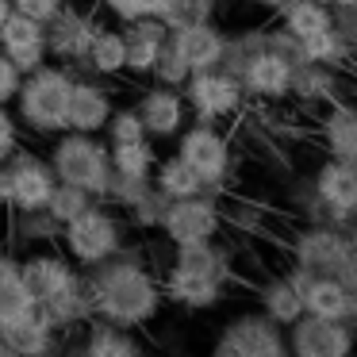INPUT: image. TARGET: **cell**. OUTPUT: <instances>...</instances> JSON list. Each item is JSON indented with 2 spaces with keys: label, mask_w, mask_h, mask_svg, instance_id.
<instances>
[{
  "label": "cell",
  "mask_w": 357,
  "mask_h": 357,
  "mask_svg": "<svg viewBox=\"0 0 357 357\" xmlns=\"http://www.w3.org/2000/svg\"><path fill=\"white\" fill-rule=\"evenodd\" d=\"M62 223L50 215L47 208L39 211H8V242L24 250H39V246H58Z\"/></svg>",
  "instance_id": "f546056e"
},
{
  "label": "cell",
  "mask_w": 357,
  "mask_h": 357,
  "mask_svg": "<svg viewBox=\"0 0 357 357\" xmlns=\"http://www.w3.org/2000/svg\"><path fill=\"white\" fill-rule=\"evenodd\" d=\"M93 204L96 200L85 192V188H73V185H62V181H58L54 192H50V200H47V211L58 219V223H70L73 215H81V211L93 208Z\"/></svg>",
  "instance_id": "f35d334b"
},
{
  "label": "cell",
  "mask_w": 357,
  "mask_h": 357,
  "mask_svg": "<svg viewBox=\"0 0 357 357\" xmlns=\"http://www.w3.org/2000/svg\"><path fill=\"white\" fill-rule=\"evenodd\" d=\"M108 154H112V173H119V177H150L158 162L154 139L119 142V146H108Z\"/></svg>",
  "instance_id": "836d02e7"
},
{
  "label": "cell",
  "mask_w": 357,
  "mask_h": 357,
  "mask_svg": "<svg viewBox=\"0 0 357 357\" xmlns=\"http://www.w3.org/2000/svg\"><path fill=\"white\" fill-rule=\"evenodd\" d=\"M47 162L54 169V177L62 185L73 188H85L93 200H108V188H112V154H108V142L100 135H77V131H62L50 139L47 150Z\"/></svg>",
  "instance_id": "277c9868"
},
{
  "label": "cell",
  "mask_w": 357,
  "mask_h": 357,
  "mask_svg": "<svg viewBox=\"0 0 357 357\" xmlns=\"http://www.w3.org/2000/svg\"><path fill=\"white\" fill-rule=\"evenodd\" d=\"M139 139H146V127H142L139 112H135L131 104H123V108L116 104L108 127H104V142H108V146H119V142H139Z\"/></svg>",
  "instance_id": "60d3db41"
},
{
  "label": "cell",
  "mask_w": 357,
  "mask_h": 357,
  "mask_svg": "<svg viewBox=\"0 0 357 357\" xmlns=\"http://www.w3.org/2000/svg\"><path fill=\"white\" fill-rule=\"evenodd\" d=\"M0 357H20V354H12V349L4 346V342H0Z\"/></svg>",
  "instance_id": "f5cc1de1"
},
{
  "label": "cell",
  "mask_w": 357,
  "mask_h": 357,
  "mask_svg": "<svg viewBox=\"0 0 357 357\" xmlns=\"http://www.w3.org/2000/svg\"><path fill=\"white\" fill-rule=\"evenodd\" d=\"M8 16H12V0H0V24H4Z\"/></svg>",
  "instance_id": "f907efd6"
},
{
  "label": "cell",
  "mask_w": 357,
  "mask_h": 357,
  "mask_svg": "<svg viewBox=\"0 0 357 357\" xmlns=\"http://www.w3.org/2000/svg\"><path fill=\"white\" fill-rule=\"evenodd\" d=\"M150 181H154V188L165 196V200H185V196H200V192H208V188H204V181L192 173V165L181 162L177 154H158Z\"/></svg>",
  "instance_id": "4dcf8cb0"
},
{
  "label": "cell",
  "mask_w": 357,
  "mask_h": 357,
  "mask_svg": "<svg viewBox=\"0 0 357 357\" xmlns=\"http://www.w3.org/2000/svg\"><path fill=\"white\" fill-rule=\"evenodd\" d=\"M257 50H265V27H242V31H227L223 70L238 77V70L257 54Z\"/></svg>",
  "instance_id": "8d00e7d4"
},
{
  "label": "cell",
  "mask_w": 357,
  "mask_h": 357,
  "mask_svg": "<svg viewBox=\"0 0 357 357\" xmlns=\"http://www.w3.org/2000/svg\"><path fill=\"white\" fill-rule=\"evenodd\" d=\"M62 8H66V0H12V12L35 20V24H43V27H47Z\"/></svg>",
  "instance_id": "f6af8a7d"
},
{
  "label": "cell",
  "mask_w": 357,
  "mask_h": 357,
  "mask_svg": "<svg viewBox=\"0 0 357 357\" xmlns=\"http://www.w3.org/2000/svg\"><path fill=\"white\" fill-rule=\"evenodd\" d=\"M123 31V47H127V77H150L158 62V50L169 39V27L158 16L146 20H131V24H119Z\"/></svg>",
  "instance_id": "484cf974"
},
{
  "label": "cell",
  "mask_w": 357,
  "mask_h": 357,
  "mask_svg": "<svg viewBox=\"0 0 357 357\" xmlns=\"http://www.w3.org/2000/svg\"><path fill=\"white\" fill-rule=\"evenodd\" d=\"M0 54L8 58L20 73L39 70L43 62H50L47 54V27L35 24V20L12 12L4 24H0Z\"/></svg>",
  "instance_id": "ffe728a7"
},
{
  "label": "cell",
  "mask_w": 357,
  "mask_h": 357,
  "mask_svg": "<svg viewBox=\"0 0 357 357\" xmlns=\"http://www.w3.org/2000/svg\"><path fill=\"white\" fill-rule=\"evenodd\" d=\"M96 24H100L96 8H85V4L66 0V8L47 24V54H50V62H58V66H66V70L77 73L81 62H85L89 43H93Z\"/></svg>",
  "instance_id": "30bf717a"
},
{
  "label": "cell",
  "mask_w": 357,
  "mask_h": 357,
  "mask_svg": "<svg viewBox=\"0 0 357 357\" xmlns=\"http://www.w3.org/2000/svg\"><path fill=\"white\" fill-rule=\"evenodd\" d=\"M219 338L231 342L242 357H292L288 354L284 326L265 319L261 311H242L219 331Z\"/></svg>",
  "instance_id": "e0dca14e"
},
{
  "label": "cell",
  "mask_w": 357,
  "mask_h": 357,
  "mask_svg": "<svg viewBox=\"0 0 357 357\" xmlns=\"http://www.w3.org/2000/svg\"><path fill=\"white\" fill-rule=\"evenodd\" d=\"M77 73H89V77H100V81L127 77L123 31L100 20V24H96V31H93V43H89V50H85V62H81Z\"/></svg>",
  "instance_id": "4316f807"
},
{
  "label": "cell",
  "mask_w": 357,
  "mask_h": 357,
  "mask_svg": "<svg viewBox=\"0 0 357 357\" xmlns=\"http://www.w3.org/2000/svg\"><path fill=\"white\" fill-rule=\"evenodd\" d=\"M135 112H139L142 127H146V139L154 142H173L181 131H185V123L192 116H188V104L185 96H181V89H169V85H146L139 96H135L131 104Z\"/></svg>",
  "instance_id": "5bb4252c"
},
{
  "label": "cell",
  "mask_w": 357,
  "mask_h": 357,
  "mask_svg": "<svg viewBox=\"0 0 357 357\" xmlns=\"http://www.w3.org/2000/svg\"><path fill=\"white\" fill-rule=\"evenodd\" d=\"M331 27L342 35V43L349 47V54L357 58V0L354 4H338V8H331Z\"/></svg>",
  "instance_id": "ee69618b"
},
{
  "label": "cell",
  "mask_w": 357,
  "mask_h": 357,
  "mask_svg": "<svg viewBox=\"0 0 357 357\" xmlns=\"http://www.w3.org/2000/svg\"><path fill=\"white\" fill-rule=\"evenodd\" d=\"M315 139H319V146H323L326 158L354 162L357 158V100H338V104H331V108H323Z\"/></svg>",
  "instance_id": "d4e9b609"
},
{
  "label": "cell",
  "mask_w": 357,
  "mask_h": 357,
  "mask_svg": "<svg viewBox=\"0 0 357 357\" xmlns=\"http://www.w3.org/2000/svg\"><path fill=\"white\" fill-rule=\"evenodd\" d=\"M20 81H24V73H20L16 66L8 62V58L0 54V104H12V100H16Z\"/></svg>",
  "instance_id": "bcb514c9"
},
{
  "label": "cell",
  "mask_w": 357,
  "mask_h": 357,
  "mask_svg": "<svg viewBox=\"0 0 357 357\" xmlns=\"http://www.w3.org/2000/svg\"><path fill=\"white\" fill-rule=\"evenodd\" d=\"M181 96H185L188 116L196 123H215V127L238 119L250 104L246 93H242V81L234 73H227L223 66L188 73V81L181 85Z\"/></svg>",
  "instance_id": "8992f818"
},
{
  "label": "cell",
  "mask_w": 357,
  "mask_h": 357,
  "mask_svg": "<svg viewBox=\"0 0 357 357\" xmlns=\"http://www.w3.org/2000/svg\"><path fill=\"white\" fill-rule=\"evenodd\" d=\"M70 93H73V70H66L58 62H43L39 70L24 73L20 93L12 100L20 131L27 139H43V142L62 135L66 116H70Z\"/></svg>",
  "instance_id": "7a4b0ae2"
},
{
  "label": "cell",
  "mask_w": 357,
  "mask_h": 357,
  "mask_svg": "<svg viewBox=\"0 0 357 357\" xmlns=\"http://www.w3.org/2000/svg\"><path fill=\"white\" fill-rule=\"evenodd\" d=\"M62 357H146V346L135 338V331H123V326L93 319V323L81 331L77 346L66 342Z\"/></svg>",
  "instance_id": "603a6c76"
},
{
  "label": "cell",
  "mask_w": 357,
  "mask_h": 357,
  "mask_svg": "<svg viewBox=\"0 0 357 357\" xmlns=\"http://www.w3.org/2000/svg\"><path fill=\"white\" fill-rule=\"evenodd\" d=\"M20 146H24V131L16 123V112H12V104H0V165L8 162Z\"/></svg>",
  "instance_id": "7bdbcfd3"
},
{
  "label": "cell",
  "mask_w": 357,
  "mask_h": 357,
  "mask_svg": "<svg viewBox=\"0 0 357 357\" xmlns=\"http://www.w3.org/2000/svg\"><path fill=\"white\" fill-rule=\"evenodd\" d=\"M208 357H242V354L231 346V342H223V338H219L215 346H211V354H208Z\"/></svg>",
  "instance_id": "c3c4849f"
},
{
  "label": "cell",
  "mask_w": 357,
  "mask_h": 357,
  "mask_svg": "<svg viewBox=\"0 0 357 357\" xmlns=\"http://www.w3.org/2000/svg\"><path fill=\"white\" fill-rule=\"evenodd\" d=\"M303 58H307V62H319V66H331V70H342V73L357 66V58L349 54V47L342 43V35L334 31V27L303 39Z\"/></svg>",
  "instance_id": "e575fe53"
},
{
  "label": "cell",
  "mask_w": 357,
  "mask_h": 357,
  "mask_svg": "<svg viewBox=\"0 0 357 357\" xmlns=\"http://www.w3.org/2000/svg\"><path fill=\"white\" fill-rule=\"evenodd\" d=\"M127 219L119 215L112 204L96 200L93 208H85L81 215H73L70 223H62V234H58V250L77 265L81 273L93 269V265L108 261V257L123 254L127 250Z\"/></svg>",
  "instance_id": "3957f363"
},
{
  "label": "cell",
  "mask_w": 357,
  "mask_h": 357,
  "mask_svg": "<svg viewBox=\"0 0 357 357\" xmlns=\"http://www.w3.org/2000/svg\"><path fill=\"white\" fill-rule=\"evenodd\" d=\"M346 234H349V246H354V265H357V219L346 227Z\"/></svg>",
  "instance_id": "681fc988"
},
{
  "label": "cell",
  "mask_w": 357,
  "mask_h": 357,
  "mask_svg": "<svg viewBox=\"0 0 357 357\" xmlns=\"http://www.w3.org/2000/svg\"><path fill=\"white\" fill-rule=\"evenodd\" d=\"M0 342L20 357H62V349H66L70 338H66L39 307H31L20 319H12V323L0 326Z\"/></svg>",
  "instance_id": "ac0fdd59"
},
{
  "label": "cell",
  "mask_w": 357,
  "mask_h": 357,
  "mask_svg": "<svg viewBox=\"0 0 357 357\" xmlns=\"http://www.w3.org/2000/svg\"><path fill=\"white\" fill-rule=\"evenodd\" d=\"M188 66H185V58H181V50L173 47V39H165L162 43V50H158V62H154V70H150V81H158V85H169V89H181L188 81Z\"/></svg>",
  "instance_id": "ab89813d"
},
{
  "label": "cell",
  "mask_w": 357,
  "mask_h": 357,
  "mask_svg": "<svg viewBox=\"0 0 357 357\" xmlns=\"http://www.w3.org/2000/svg\"><path fill=\"white\" fill-rule=\"evenodd\" d=\"M223 200L211 192L200 196H185V200H169L165 204V215L158 223V234H162L169 246H192V242H211L223 234Z\"/></svg>",
  "instance_id": "ba28073f"
},
{
  "label": "cell",
  "mask_w": 357,
  "mask_h": 357,
  "mask_svg": "<svg viewBox=\"0 0 357 357\" xmlns=\"http://www.w3.org/2000/svg\"><path fill=\"white\" fill-rule=\"evenodd\" d=\"M288 261L307 273L323 277H342L354 265V246H349L346 227L334 223H300L288 238Z\"/></svg>",
  "instance_id": "52a82bcc"
},
{
  "label": "cell",
  "mask_w": 357,
  "mask_h": 357,
  "mask_svg": "<svg viewBox=\"0 0 357 357\" xmlns=\"http://www.w3.org/2000/svg\"><path fill=\"white\" fill-rule=\"evenodd\" d=\"M85 284H89V300H93V319L135 334L146 331L165 307L162 277L131 246L123 254L85 269Z\"/></svg>",
  "instance_id": "6da1fadb"
},
{
  "label": "cell",
  "mask_w": 357,
  "mask_h": 357,
  "mask_svg": "<svg viewBox=\"0 0 357 357\" xmlns=\"http://www.w3.org/2000/svg\"><path fill=\"white\" fill-rule=\"evenodd\" d=\"M257 311L288 331V326L303 315V300L284 273H273V277H265L261 284H257Z\"/></svg>",
  "instance_id": "f1b7e54d"
},
{
  "label": "cell",
  "mask_w": 357,
  "mask_h": 357,
  "mask_svg": "<svg viewBox=\"0 0 357 357\" xmlns=\"http://www.w3.org/2000/svg\"><path fill=\"white\" fill-rule=\"evenodd\" d=\"M250 4H257L261 12H269V16H280V12L292 4V0H250Z\"/></svg>",
  "instance_id": "7dc6e473"
},
{
  "label": "cell",
  "mask_w": 357,
  "mask_h": 357,
  "mask_svg": "<svg viewBox=\"0 0 357 357\" xmlns=\"http://www.w3.org/2000/svg\"><path fill=\"white\" fill-rule=\"evenodd\" d=\"M162 296H165V303H177L185 311H211L227 300V284L223 280L185 277V273L162 269Z\"/></svg>",
  "instance_id": "83f0119b"
},
{
  "label": "cell",
  "mask_w": 357,
  "mask_h": 357,
  "mask_svg": "<svg viewBox=\"0 0 357 357\" xmlns=\"http://www.w3.org/2000/svg\"><path fill=\"white\" fill-rule=\"evenodd\" d=\"M349 357H357V354H349Z\"/></svg>",
  "instance_id": "db71d44e"
},
{
  "label": "cell",
  "mask_w": 357,
  "mask_h": 357,
  "mask_svg": "<svg viewBox=\"0 0 357 357\" xmlns=\"http://www.w3.org/2000/svg\"><path fill=\"white\" fill-rule=\"evenodd\" d=\"M165 0H93V8L112 16L116 24H131V20H146L158 16Z\"/></svg>",
  "instance_id": "b9f144b4"
},
{
  "label": "cell",
  "mask_w": 357,
  "mask_h": 357,
  "mask_svg": "<svg viewBox=\"0 0 357 357\" xmlns=\"http://www.w3.org/2000/svg\"><path fill=\"white\" fill-rule=\"evenodd\" d=\"M173 47L181 50V58H185L188 70H215V66H223V50H227V31L215 24V20H208V24H192V27H177V31H169Z\"/></svg>",
  "instance_id": "cb8c5ba5"
},
{
  "label": "cell",
  "mask_w": 357,
  "mask_h": 357,
  "mask_svg": "<svg viewBox=\"0 0 357 357\" xmlns=\"http://www.w3.org/2000/svg\"><path fill=\"white\" fill-rule=\"evenodd\" d=\"M238 81H242L246 100L280 104V100H288V89H292V66L265 47L238 70Z\"/></svg>",
  "instance_id": "d6986e66"
},
{
  "label": "cell",
  "mask_w": 357,
  "mask_h": 357,
  "mask_svg": "<svg viewBox=\"0 0 357 357\" xmlns=\"http://www.w3.org/2000/svg\"><path fill=\"white\" fill-rule=\"evenodd\" d=\"M311 188L326 208V223L349 227L357 219V165L342 158H323L311 173Z\"/></svg>",
  "instance_id": "4fadbf2b"
},
{
  "label": "cell",
  "mask_w": 357,
  "mask_h": 357,
  "mask_svg": "<svg viewBox=\"0 0 357 357\" xmlns=\"http://www.w3.org/2000/svg\"><path fill=\"white\" fill-rule=\"evenodd\" d=\"M326 8H338V4H354V0H323Z\"/></svg>",
  "instance_id": "816d5d0a"
},
{
  "label": "cell",
  "mask_w": 357,
  "mask_h": 357,
  "mask_svg": "<svg viewBox=\"0 0 357 357\" xmlns=\"http://www.w3.org/2000/svg\"><path fill=\"white\" fill-rule=\"evenodd\" d=\"M292 357H349L357 349V326L342 319L300 315L284 331Z\"/></svg>",
  "instance_id": "8fae6325"
},
{
  "label": "cell",
  "mask_w": 357,
  "mask_h": 357,
  "mask_svg": "<svg viewBox=\"0 0 357 357\" xmlns=\"http://www.w3.org/2000/svg\"><path fill=\"white\" fill-rule=\"evenodd\" d=\"M288 100L303 104V108H331V104L346 100V73L319 62H300L292 70Z\"/></svg>",
  "instance_id": "44dd1931"
},
{
  "label": "cell",
  "mask_w": 357,
  "mask_h": 357,
  "mask_svg": "<svg viewBox=\"0 0 357 357\" xmlns=\"http://www.w3.org/2000/svg\"><path fill=\"white\" fill-rule=\"evenodd\" d=\"M277 24L303 43V39H311V35L331 27V8H326L323 0H292V4L277 16Z\"/></svg>",
  "instance_id": "d6a6232c"
},
{
  "label": "cell",
  "mask_w": 357,
  "mask_h": 357,
  "mask_svg": "<svg viewBox=\"0 0 357 357\" xmlns=\"http://www.w3.org/2000/svg\"><path fill=\"white\" fill-rule=\"evenodd\" d=\"M219 4H223V0H165L162 12H158V20H162L169 31H177V27H192V24L215 20Z\"/></svg>",
  "instance_id": "d590c367"
},
{
  "label": "cell",
  "mask_w": 357,
  "mask_h": 357,
  "mask_svg": "<svg viewBox=\"0 0 357 357\" xmlns=\"http://www.w3.org/2000/svg\"><path fill=\"white\" fill-rule=\"evenodd\" d=\"M354 165H357V158H354Z\"/></svg>",
  "instance_id": "11a10c76"
},
{
  "label": "cell",
  "mask_w": 357,
  "mask_h": 357,
  "mask_svg": "<svg viewBox=\"0 0 357 357\" xmlns=\"http://www.w3.org/2000/svg\"><path fill=\"white\" fill-rule=\"evenodd\" d=\"M112 112H116V93L108 89V81L89 77V73H73V93H70V116H66V131L104 135Z\"/></svg>",
  "instance_id": "9a60e30c"
},
{
  "label": "cell",
  "mask_w": 357,
  "mask_h": 357,
  "mask_svg": "<svg viewBox=\"0 0 357 357\" xmlns=\"http://www.w3.org/2000/svg\"><path fill=\"white\" fill-rule=\"evenodd\" d=\"M20 277H24V288H27V296H31V303L43 307V303L58 300L62 292L77 288L81 280H85V273H81L58 246H39V250H27V254L20 257Z\"/></svg>",
  "instance_id": "9c48e42d"
},
{
  "label": "cell",
  "mask_w": 357,
  "mask_h": 357,
  "mask_svg": "<svg viewBox=\"0 0 357 357\" xmlns=\"http://www.w3.org/2000/svg\"><path fill=\"white\" fill-rule=\"evenodd\" d=\"M31 307L35 303L24 288V277H20V257L12 254L8 246H0V326L20 319Z\"/></svg>",
  "instance_id": "1f68e13d"
},
{
  "label": "cell",
  "mask_w": 357,
  "mask_h": 357,
  "mask_svg": "<svg viewBox=\"0 0 357 357\" xmlns=\"http://www.w3.org/2000/svg\"><path fill=\"white\" fill-rule=\"evenodd\" d=\"M4 169H8V211L47 208L50 192H54V185H58V177H54L47 158L20 146L16 154L4 162Z\"/></svg>",
  "instance_id": "7c38bea8"
},
{
  "label": "cell",
  "mask_w": 357,
  "mask_h": 357,
  "mask_svg": "<svg viewBox=\"0 0 357 357\" xmlns=\"http://www.w3.org/2000/svg\"><path fill=\"white\" fill-rule=\"evenodd\" d=\"M173 142H177L173 154L192 165V173L204 181V188H208L211 196H223V188L231 185V177H234V146H231L223 127L188 119L185 131Z\"/></svg>",
  "instance_id": "5b68a950"
},
{
  "label": "cell",
  "mask_w": 357,
  "mask_h": 357,
  "mask_svg": "<svg viewBox=\"0 0 357 357\" xmlns=\"http://www.w3.org/2000/svg\"><path fill=\"white\" fill-rule=\"evenodd\" d=\"M284 277L296 284L303 300V315H319V319H342L349 323V288L342 277H323V273H307L300 265L288 261Z\"/></svg>",
  "instance_id": "2e32d148"
},
{
  "label": "cell",
  "mask_w": 357,
  "mask_h": 357,
  "mask_svg": "<svg viewBox=\"0 0 357 357\" xmlns=\"http://www.w3.org/2000/svg\"><path fill=\"white\" fill-rule=\"evenodd\" d=\"M169 250L173 254H169V265H165V269L185 273V277H208V280H223V284H231L234 257H231V250H227L219 238L192 242V246H169Z\"/></svg>",
  "instance_id": "7402d4cb"
},
{
  "label": "cell",
  "mask_w": 357,
  "mask_h": 357,
  "mask_svg": "<svg viewBox=\"0 0 357 357\" xmlns=\"http://www.w3.org/2000/svg\"><path fill=\"white\" fill-rule=\"evenodd\" d=\"M165 204L169 200H165V196L154 188V181H150L146 192H142L135 204H127L119 215H123L127 227H135V231H158V223H162V215H165Z\"/></svg>",
  "instance_id": "74e56055"
}]
</instances>
